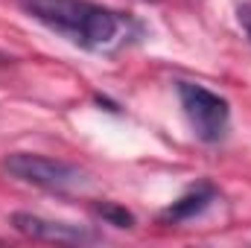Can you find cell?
Wrapping results in <instances>:
<instances>
[{"label":"cell","mask_w":251,"mask_h":248,"mask_svg":"<svg viewBox=\"0 0 251 248\" xmlns=\"http://www.w3.org/2000/svg\"><path fill=\"white\" fill-rule=\"evenodd\" d=\"M3 173H9L12 178L24 181V184L41 187L50 193H70L76 187L88 184V173L67 164V161H56L47 155H35V152H12L3 158Z\"/></svg>","instance_id":"7a4b0ae2"},{"label":"cell","mask_w":251,"mask_h":248,"mask_svg":"<svg viewBox=\"0 0 251 248\" xmlns=\"http://www.w3.org/2000/svg\"><path fill=\"white\" fill-rule=\"evenodd\" d=\"M176 91H178V99H181V108H184V117H187L193 134L201 143H219L231 123L228 99L196 82H178Z\"/></svg>","instance_id":"3957f363"},{"label":"cell","mask_w":251,"mask_h":248,"mask_svg":"<svg viewBox=\"0 0 251 248\" xmlns=\"http://www.w3.org/2000/svg\"><path fill=\"white\" fill-rule=\"evenodd\" d=\"M21 6L29 18L91 53H111L140 32L128 15L91 0H24Z\"/></svg>","instance_id":"6da1fadb"},{"label":"cell","mask_w":251,"mask_h":248,"mask_svg":"<svg viewBox=\"0 0 251 248\" xmlns=\"http://www.w3.org/2000/svg\"><path fill=\"white\" fill-rule=\"evenodd\" d=\"M12 228L29 240L38 243H56V246H94L102 240L100 231H94L91 225H73V222H59V219H44L38 213H26V210H15L9 216Z\"/></svg>","instance_id":"277c9868"},{"label":"cell","mask_w":251,"mask_h":248,"mask_svg":"<svg viewBox=\"0 0 251 248\" xmlns=\"http://www.w3.org/2000/svg\"><path fill=\"white\" fill-rule=\"evenodd\" d=\"M237 18H240V24H243L246 35L251 38V3H243V6L237 9Z\"/></svg>","instance_id":"52a82bcc"},{"label":"cell","mask_w":251,"mask_h":248,"mask_svg":"<svg viewBox=\"0 0 251 248\" xmlns=\"http://www.w3.org/2000/svg\"><path fill=\"white\" fill-rule=\"evenodd\" d=\"M97 213L102 216V222H108V225H114V228H134V213L126 210L123 204H117V201H102V204H97Z\"/></svg>","instance_id":"8992f818"},{"label":"cell","mask_w":251,"mask_h":248,"mask_svg":"<svg viewBox=\"0 0 251 248\" xmlns=\"http://www.w3.org/2000/svg\"><path fill=\"white\" fill-rule=\"evenodd\" d=\"M213 201H216V187L210 184V181H201V184H196L193 190H187L181 198H176L161 213V219L164 222H187V219L201 216Z\"/></svg>","instance_id":"5b68a950"},{"label":"cell","mask_w":251,"mask_h":248,"mask_svg":"<svg viewBox=\"0 0 251 248\" xmlns=\"http://www.w3.org/2000/svg\"><path fill=\"white\" fill-rule=\"evenodd\" d=\"M6 62H12V59H6V56H0V64H6Z\"/></svg>","instance_id":"ba28073f"}]
</instances>
